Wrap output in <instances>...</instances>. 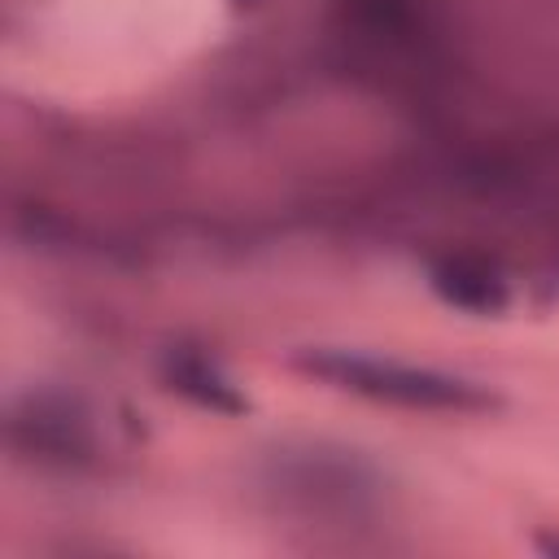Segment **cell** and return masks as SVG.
I'll list each match as a JSON object with an SVG mask.
<instances>
[{
	"mask_svg": "<svg viewBox=\"0 0 559 559\" xmlns=\"http://www.w3.org/2000/svg\"><path fill=\"white\" fill-rule=\"evenodd\" d=\"M301 367L341 384V389H354V393H367V397H380V402H397V406H424V411H480L489 397L459 380V376H445V371H428V367H406V362H393V358H371V354H349V349H319V354H301Z\"/></svg>",
	"mask_w": 559,
	"mask_h": 559,
	"instance_id": "obj_1",
	"label": "cell"
},
{
	"mask_svg": "<svg viewBox=\"0 0 559 559\" xmlns=\"http://www.w3.org/2000/svg\"><path fill=\"white\" fill-rule=\"evenodd\" d=\"M432 284L441 288V297H450L454 306H467V310H498L502 306V284L485 271H472V266H441L432 275Z\"/></svg>",
	"mask_w": 559,
	"mask_h": 559,
	"instance_id": "obj_2",
	"label": "cell"
}]
</instances>
